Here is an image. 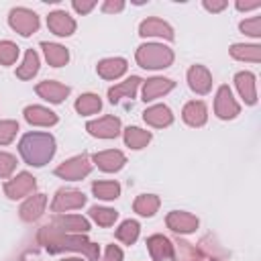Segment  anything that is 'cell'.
Returning a JSON list of instances; mask_svg holds the SVG:
<instances>
[{
    "label": "cell",
    "instance_id": "obj_23",
    "mask_svg": "<svg viewBox=\"0 0 261 261\" xmlns=\"http://www.w3.org/2000/svg\"><path fill=\"white\" fill-rule=\"evenodd\" d=\"M139 82H141L139 77H130V80H126L124 84H120V86L112 88V90H110V100H112V102H118V100H120V96H128V98H133V94H135V90H137Z\"/></svg>",
    "mask_w": 261,
    "mask_h": 261
},
{
    "label": "cell",
    "instance_id": "obj_10",
    "mask_svg": "<svg viewBox=\"0 0 261 261\" xmlns=\"http://www.w3.org/2000/svg\"><path fill=\"white\" fill-rule=\"evenodd\" d=\"M37 92L41 96H45L47 100H51V102H61L69 94V88L67 86H61L57 82H43L41 86H37Z\"/></svg>",
    "mask_w": 261,
    "mask_h": 261
},
{
    "label": "cell",
    "instance_id": "obj_25",
    "mask_svg": "<svg viewBox=\"0 0 261 261\" xmlns=\"http://www.w3.org/2000/svg\"><path fill=\"white\" fill-rule=\"evenodd\" d=\"M43 206H45V196H35V198H31L24 206H22V218L24 220H33V218H37L41 212H43Z\"/></svg>",
    "mask_w": 261,
    "mask_h": 261
},
{
    "label": "cell",
    "instance_id": "obj_6",
    "mask_svg": "<svg viewBox=\"0 0 261 261\" xmlns=\"http://www.w3.org/2000/svg\"><path fill=\"white\" fill-rule=\"evenodd\" d=\"M118 126H120L118 118H114V116H104V118H100V120H96V122H90V124H88V130H90L92 135H96V137H114V135L118 133Z\"/></svg>",
    "mask_w": 261,
    "mask_h": 261
},
{
    "label": "cell",
    "instance_id": "obj_27",
    "mask_svg": "<svg viewBox=\"0 0 261 261\" xmlns=\"http://www.w3.org/2000/svg\"><path fill=\"white\" fill-rule=\"evenodd\" d=\"M75 108L82 112V114H92V112H98L100 110V98L94 96V94H86L77 100Z\"/></svg>",
    "mask_w": 261,
    "mask_h": 261
},
{
    "label": "cell",
    "instance_id": "obj_43",
    "mask_svg": "<svg viewBox=\"0 0 261 261\" xmlns=\"http://www.w3.org/2000/svg\"><path fill=\"white\" fill-rule=\"evenodd\" d=\"M67 261H82V259H67Z\"/></svg>",
    "mask_w": 261,
    "mask_h": 261
},
{
    "label": "cell",
    "instance_id": "obj_17",
    "mask_svg": "<svg viewBox=\"0 0 261 261\" xmlns=\"http://www.w3.org/2000/svg\"><path fill=\"white\" fill-rule=\"evenodd\" d=\"M171 88H173V84H171L169 80L155 77V80H149V82H147V86H145V90H143V96H145V100H153V98H157L159 94H163V92H167V90H171Z\"/></svg>",
    "mask_w": 261,
    "mask_h": 261
},
{
    "label": "cell",
    "instance_id": "obj_40",
    "mask_svg": "<svg viewBox=\"0 0 261 261\" xmlns=\"http://www.w3.org/2000/svg\"><path fill=\"white\" fill-rule=\"evenodd\" d=\"M73 6H75V10H80V12H86V10H90V8L94 6V4H92V2H88V4H82V2H75Z\"/></svg>",
    "mask_w": 261,
    "mask_h": 261
},
{
    "label": "cell",
    "instance_id": "obj_16",
    "mask_svg": "<svg viewBox=\"0 0 261 261\" xmlns=\"http://www.w3.org/2000/svg\"><path fill=\"white\" fill-rule=\"evenodd\" d=\"M190 86L196 90V92H208L210 90V75L206 69L202 67H192L190 69Z\"/></svg>",
    "mask_w": 261,
    "mask_h": 261
},
{
    "label": "cell",
    "instance_id": "obj_32",
    "mask_svg": "<svg viewBox=\"0 0 261 261\" xmlns=\"http://www.w3.org/2000/svg\"><path fill=\"white\" fill-rule=\"evenodd\" d=\"M90 212H92V218H94L98 224H104V226L112 224L114 218H116V212L110 210V208H92Z\"/></svg>",
    "mask_w": 261,
    "mask_h": 261
},
{
    "label": "cell",
    "instance_id": "obj_5",
    "mask_svg": "<svg viewBox=\"0 0 261 261\" xmlns=\"http://www.w3.org/2000/svg\"><path fill=\"white\" fill-rule=\"evenodd\" d=\"M90 171V163H88V157H75V159H71V161H67L65 165H61V167H57V175H61V177H67V179H80L82 175H86Z\"/></svg>",
    "mask_w": 261,
    "mask_h": 261
},
{
    "label": "cell",
    "instance_id": "obj_24",
    "mask_svg": "<svg viewBox=\"0 0 261 261\" xmlns=\"http://www.w3.org/2000/svg\"><path fill=\"white\" fill-rule=\"evenodd\" d=\"M253 84H255V82H253V75H251V73H239V75H237V86H239L241 94L247 98L249 104L255 102V86H253Z\"/></svg>",
    "mask_w": 261,
    "mask_h": 261
},
{
    "label": "cell",
    "instance_id": "obj_4",
    "mask_svg": "<svg viewBox=\"0 0 261 261\" xmlns=\"http://www.w3.org/2000/svg\"><path fill=\"white\" fill-rule=\"evenodd\" d=\"M10 24L20 33V35H31L33 31H37L39 20L33 12L24 10V8H16L10 12Z\"/></svg>",
    "mask_w": 261,
    "mask_h": 261
},
{
    "label": "cell",
    "instance_id": "obj_15",
    "mask_svg": "<svg viewBox=\"0 0 261 261\" xmlns=\"http://www.w3.org/2000/svg\"><path fill=\"white\" fill-rule=\"evenodd\" d=\"M167 224H169L173 230H181V232H188V230H194V228H196L198 220H196L194 216L186 214V212H173V214H169V218H167Z\"/></svg>",
    "mask_w": 261,
    "mask_h": 261
},
{
    "label": "cell",
    "instance_id": "obj_12",
    "mask_svg": "<svg viewBox=\"0 0 261 261\" xmlns=\"http://www.w3.org/2000/svg\"><path fill=\"white\" fill-rule=\"evenodd\" d=\"M49 29L53 33H57V35H71L75 24H73V20L65 12H53L49 16Z\"/></svg>",
    "mask_w": 261,
    "mask_h": 261
},
{
    "label": "cell",
    "instance_id": "obj_11",
    "mask_svg": "<svg viewBox=\"0 0 261 261\" xmlns=\"http://www.w3.org/2000/svg\"><path fill=\"white\" fill-rule=\"evenodd\" d=\"M94 159H96V163H98L104 171H114V169H118V167L124 163V155H122L120 151H102V153H98Z\"/></svg>",
    "mask_w": 261,
    "mask_h": 261
},
{
    "label": "cell",
    "instance_id": "obj_42",
    "mask_svg": "<svg viewBox=\"0 0 261 261\" xmlns=\"http://www.w3.org/2000/svg\"><path fill=\"white\" fill-rule=\"evenodd\" d=\"M222 6H224V2H222V4H208V2H206V8H210V10H220Z\"/></svg>",
    "mask_w": 261,
    "mask_h": 261
},
{
    "label": "cell",
    "instance_id": "obj_22",
    "mask_svg": "<svg viewBox=\"0 0 261 261\" xmlns=\"http://www.w3.org/2000/svg\"><path fill=\"white\" fill-rule=\"evenodd\" d=\"M43 49H45V55H47V59H49L51 65L59 67V65H63L67 61V51L63 47L51 45V43H43Z\"/></svg>",
    "mask_w": 261,
    "mask_h": 261
},
{
    "label": "cell",
    "instance_id": "obj_14",
    "mask_svg": "<svg viewBox=\"0 0 261 261\" xmlns=\"http://www.w3.org/2000/svg\"><path fill=\"white\" fill-rule=\"evenodd\" d=\"M24 116L29 122L33 124H53L57 122V116L53 112H49L47 108H41V106H31L24 110Z\"/></svg>",
    "mask_w": 261,
    "mask_h": 261
},
{
    "label": "cell",
    "instance_id": "obj_1",
    "mask_svg": "<svg viewBox=\"0 0 261 261\" xmlns=\"http://www.w3.org/2000/svg\"><path fill=\"white\" fill-rule=\"evenodd\" d=\"M20 153L24 155V159L33 165H43L51 159L53 155V139L49 135H27L20 143Z\"/></svg>",
    "mask_w": 261,
    "mask_h": 261
},
{
    "label": "cell",
    "instance_id": "obj_33",
    "mask_svg": "<svg viewBox=\"0 0 261 261\" xmlns=\"http://www.w3.org/2000/svg\"><path fill=\"white\" fill-rule=\"evenodd\" d=\"M16 55H18V47H16V45H12V43H8V41L0 43V61H2L4 65H10V63L16 59Z\"/></svg>",
    "mask_w": 261,
    "mask_h": 261
},
{
    "label": "cell",
    "instance_id": "obj_3",
    "mask_svg": "<svg viewBox=\"0 0 261 261\" xmlns=\"http://www.w3.org/2000/svg\"><path fill=\"white\" fill-rule=\"evenodd\" d=\"M47 243V247L51 251H59V249H77V251H86L92 259H96V247L86 243L82 237H49V239H41Z\"/></svg>",
    "mask_w": 261,
    "mask_h": 261
},
{
    "label": "cell",
    "instance_id": "obj_39",
    "mask_svg": "<svg viewBox=\"0 0 261 261\" xmlns=\"http://www.w3.org/2000/svg\"><path fill=\"white\" fill-rule=\"evenodd\" d=\"M120 257H122L120 249L112 245V247H108V251H106V259H104V261H120Z\"/></svg>",
    "mask_w": 261,
    "mask_h": 261
},
{
    "label": "cell",
    "instance_id": "obj_34",
    "mask_svg": "<svg viewBox=\"0 0 261 261\" xmlns=\"http://www.w3.org/2000/svg\"><path fill=\"white\" fill-rule=\"evenodd\" d=\"M232 55L239 57V59H253V61H259V47L234 45V47H232Z\"/></svg>",
    "mask_w": 261,
    "mask_h": 261
},
{
    "label": "cell",
    "instance_id": "obj_9",
    "mask_svg": "<svg viewBox=\"0 0 261 261\" xmlns=\"http://www.w3.org/2000/svg\"><path fill=\"white\" fill-rule=\"evenodd\" d=\"M216 112H218V116H222V118H230V116H234V114L239 112V106H237V102L232 100L228 88H220L218 100H216Z\"/></svg>",
    "mask_w": 261,
    "mask_h": 261
},
{
    "label": "cell",
    "instance_id": "obj_28",
    "mask_svg": "<svg viewBox=\"0 0 261 261\" xmlns=\"http://www.w3.org/2000/svg\"><path fill=\"white\" fill-rule=\"evenodd\" d=\"M37 69H39V57H37V53L35 51H29L27 53V57H24V63H22V67L16 71L20 77H31V75H35L37 73Z\"/></svg>",
    "mask_w": 261,
    "mask_h": 261
},
{
    "label": "cell",
    "instance_id": "obj_36",
    "mask_svg": "<svg viewBox=\"0 0 261 261\" xmlns=\"http://www.w3.org/2000/svg\"><path fill=\"white\" fill-rule=\"evenodd\" d=\"M16 122H0V143H8V141H12V137H14V133H16Z\"/></svg>",
    "mask_w": 261,
    "mask_h": 261
},
{
    "label": "cell",
    "instance_id": "obj_26",
    "mask_svg": "<svg viewBox=\"0 0 261 261\" xmlns=\"http://www.w3.org/2000/svg\"><path fill=\"white\" fill-rule=\"evenodd\" d=\"M118 192H120V188H118L116 181H98V184H94V194L98 198L112 200V198L118 196Z\"/></svg>",
    "mask_w": 261,
    "mask_h": 261
},
{
    "label": "cell",
    "instance_id": "obj_8",
    "mask_svg": "<svg viewBox=\"0 0 261 261\" xmlns=\"http://www.w3.org/2000/svg\"><path fill=\"white\" fill-rule=\"evenodd\" d=\"M86 202L84 194L73 192V190H61L53 202V210H67V208H77Z\"/></svg>",
    "mask_w": 261,
    "mask_h": 261
},
{
    "label": "cell",
    "instance_id": "obj_29",
    "mask_svg": "<svg viewBox=\"0 0 261 261\" xmlns=\"http://www.w3.org/2000/svg\"><path fill=\"white\" fill-rule=\"evenodd\" d=\"M151 139V135L147 130H141V128H126V143L135 149H141L147 141Z\"/></svg>",
    "mask_w": 261,
    "mask_h": 261
},
{
    "label": "cell",
    "instance_id": "obj_7",
    "mask_svg": "<svg viewBox=\"0 0 261 261\" xmlns=\"http://www.w3.org/2000/svg\"><path fill=\"white\" fill-rule=\"evenodd\" d=\"M33 188H35V179H33L29 173H20L16 179L8 181L4 190H6V194H8L10 198H20V196H27Z\"/></svg>",
    "mask_w": 261,
    "mask_h": 261
},
{
    "label": "cell",
    "instance_id": "obj_35",
    "mask_svg": "<svg viewBox=\"0 0 261 261\" xmlns=\"http://www.w3.org/2000/svg\"><path fill=\"white\" fill-rule=\"evenodd\" d=\"M57 222L63 226H69V230H88V222L80 216H67V218L57 220Z\"/></svg>",
    "mask_w": 261,
    "mask_h": 261
},
{
    "label": "cell",
    "instance_id": "obj_20",
    "mask_svg": "<svg viewBox=\"0 0 261 261\" xmlns=\"http://www.w3.org/2000/svg\"><path fill=\"white\" fill-rule=\"evenodd\" d=\"M141 35H161V37H167V39L173 37L171 29L163 20H157V18H151V20L143 22L141 24Z\"/></svg>",
    "mask_w": 261,
    "mask_h": 261
},
{
    "label": "cell",
    "instance_id": "obj_38",
    "mask_svg": "<svg viewBox=\"0 0 261 261\" xmlns=\"http://www.w3.org/2000/svg\"><path fill=\"white\" fill-rule=\"evenodd\" d=\"M259 18H253V20H249V22H243L241 24V29L243 31H249V35H259Z\"/></svg>",
    "mask_w": 261,
    "mask_h": 261
},
{
    "label": "cell",
    "instance_id": "obj_37",
    "mask_svg": "<svg viewBox=\"0 0 261 261\" xmlns=\"http://www.w3.org/2000/svg\"><path fill=\"white\" fill-rule=\"evenodd\" d=\"M12 169H14V157L0 153V177H6Z\"/></svg>",
    "mask_w": 261,
    "mask_h": 261
},
{
    "label": "cell",
    "instance_id": "obj_18",
    "mask_svg": "<svg viewBox=\"0 0 261 261\" xmlns=\"http://www.w3.org/2000/svg\"><path fill=\"white\" fill-rule=\"evenodd\" d=\"M145 120L153 126H163V124H169L171 122V114H169V108L165 106H153L145 112Z\"/></svg>",
    "mask_w": 261,
    "mask_h": 261
},
{
    "label": "cell",
    "instance_id": "obj_31",
    "mask_svg": "<svg viewBox=\"0 0 261 261\" xmlns=\"http://www.w3.org/2000/svg\"><path fill=\"white\" fill-rule=\"evenodd\" d=\"M137 234H139V224L133 222V220H126V222L118 228V232H116V237H118L120 241H124L126 245H130V243L137 239Z\"/></svg>",
    "mask_w": 261,
    "mask_h": 261
},
{
    "label": "cell",
    "instance_id": "obj_2",
    "mask_svg": "<svg viewBox=\"0 0 261 261\" xmlns=\"http://www.w3.org/2000/svg\"><path fill=\"white\" fill-rule=\"evenodd\" d=\"M137 59L143 67H165L171 63L173 55L167 47L161 45H145L137 51Z\"/></svg>",
    "mask_w": 261,
    "mask_h": 261
},
{
    "label": "cell",
    "instance_id": "obj_21",
    "mask_svg": "<svg viewBox=\"0 0 261 261\" xmlns=\"http://www.w3.org/2000/svg\"><path fill=\"white\" fill-rule=\"evenodd\" d=\"M184 118H186V122H190V124H202L204 120H206V108H204V104L202 102H192V104H188L186 106V110H184Z\"/></svg>",
    "mask_w": 261,
    "mask_h": 261
},
{
    "label": "cell",
    "instance_id": "obj_19",
    "mask_svg": "<svg viewBox=\"0 0 261 261\" xmlns=\"http://www.w3.org/2000/svg\"><path fill=\"white\" fill-rule=\"evenodd\" d=\"M126 69V61L124 59H106V61H102L100 65H98V71H100V75H104V77H118L122 71Z\"/></svg>",
    "mask_w": 261,
    "mask_h": 261
},
{
    "label": "cell",
    "instance_id": "obj_41",
    "mask_svg": "<svg viewBox=\"0 0 261 261\" xmlns=\"http://www.w3.org/2000/svg\"><path fill=\"white\" fill-rule=\"evenodd\" d=\"M122 8V4L120 2H116V4H112V2H108L106 6H104V10H120Z\"/></svg>",
    "mask_w": 261,
    "mask_h": 261
},
{
    "label": "cell",
    "instance_id": "obj_13",
    "mask_svg": "<svg viewBox=\"0 0 261 261\" xmlns=\"http://www.w3.org/2000/svg\"><path fill=\"white\" fill-rule=\"evenodd\" d=\"M149 249H151V253H153V257L157 261H169V259H173L171 245L163 237H151L149 239Z\"/></svg>",
    "mask_w": 261,
    "mask_h": 261
},
{
    "label": "cell",
    "instance_id": "obj_30",
    "mask_svg": "<svg viewBox=\"0 0 261 261\" xmlns=\"http://www.w3.org/2000/svg\"><path fill=\"white\" fill-rule=\"evenodd\" d=\"M157 204H159V200H157L155 196H141V198L135 202V210H137L139 214L149 216V214H153V212L157 210Z\"/></svg>",
    "mask_w": 261,
    "mask_h": 261
}]
</instances>
